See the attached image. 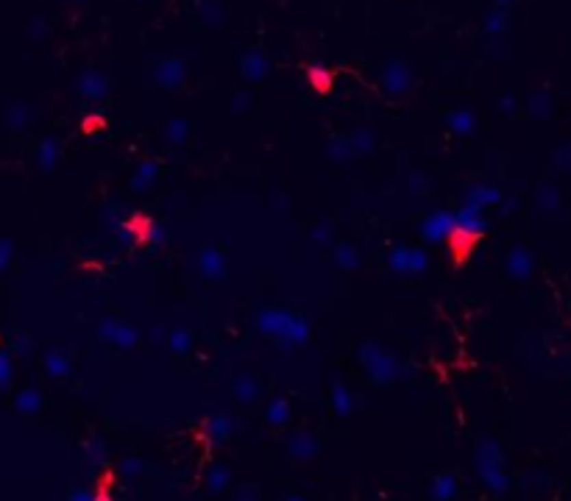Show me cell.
<instances>
[{
	"mask_svg": "<svg viewBox=\"0 0 571 501\" xmlns=\"http://www.w3.org/2000/svg\"><path fill=\"white\" fill-rule=\"evenodd\" d=\"M103 125H106V120H103L101 114H90V117H87L84 123H81V129H84L87 134H92V131H98V129H103Z\"/></svg>",
	"mask_w": 571,
	"mask_h": 501,
	"instance_id": "4",
	"label": "cell"
},
{
	"mask_svg": "<svg viewBox=\"0 0 571 501\" xmlns=\"http://www.w3.org/2000/svg\"><path fill=\"white\" fill-rule=\"evenodd\" d=\"M479 240H482V234H479V231H474V229H463V226H457V229L448 231V237H446V248H448V257H452V262H455V265H466V262L471 259V254L477 250Z\"/></svg>",
	"mask_w": 571,
	"mask_h": 501,
	"instance_id": "1",
	"label": "cell"
},
{
	"mask_svg": "<svg viewBox=\"0 0 571 501\" xmlns=\"http://www.w3.org/2000/svg\"><path fill=\"white\" fill-rule=\"evenodd\" d=\"M126 226H129V231H131V237H134L137 245H148L151 242V237H153V220L148 215H131Z\"/></svg>",
	"mask_w": 571,
	"mask_h": 501,
	"instance_id": "3",
	"label": "cell"
},
{
	"mask_svg": "<svg viewBox=\"0 0 571 501\" xmlns=\"http://www.w3.org/2000/svg\"><path fill=\"white\" fill-rule=\"evenodd\" d=\"M307 81H309V87L318 92V95H326V92H332L335 87V73L332 70H326V67H307Z\"/></svg>",
	"mask_w": 571,
	"mask_h": 501,
	"instance_id": "2",
	"label": "cell"
}]
</instances>
